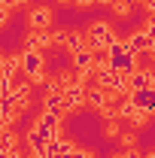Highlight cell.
Returning a JSON list of instances; mask_svg holds the SVG:
<instances>
[{
  "instance_id": "cell-12",
  "label": "cell",
  "mask_w": 155,
  "mask_h": 158,
  "mask_svg": "<svg viewBox=\"0 0 155 158\" xmlns=\"http://www.w3.org/2000/svg\"><path fill=\"white\" fill-rule=\"evenodd\" d=\"M27 143H31L34 155H43V149H46V143H49V140H46V137L37 131V128H34V131H27Z\"/></svg>"
},
{
  "instance_id": "cell-5",
  "label": "cell",
  "mask_w": 155,
  "mask_h": 158,
  "mask_svg": "<svg viewBox=\"0 0 155 158\" xmlns=\"http://www.w3.org/2000/svg\"><path fill=\"white\" fill-rule=\"evenodd\" d=\"M131 106H137L140 113H152L155 110V88H140V91H131Z\"/></svg>"
},
{
  "instance_id": "cell-9",
  "label": "cell",
  "mask_w": 155,
  "mask_h": 158,
  "mask_svg": "<svg viewBox=\"0 0 155 158\" xmlns=\"http://www.w3.org/2000/svg\"><path fill=\"white\" fill-rule=\"evenodd\" d=\"M31 27H34V31H46V27H49V21H52V12H49V9H46V6H37V9H34V12H31Z\"/></svg>"
},
{
  "instance_id": "cell-2",
  "label": "cell",
  "mask_w": 155,
  "mask_h": 158,
  "mask_svg": "<svg viewBox=\"0 0 155 158\" xmlns=\"http://www.w3.org/2000/svg\"><path fill=\"white\" fill-rule=\"evenodd\" d=\"M97 82H100L103 91H113V94H125L128 91V76L119 73V70H113V67L97 70Z\"/></svg>"
},
{
  "instance_id": "cell-15",
  "label": "cell",
  "mask_w": 155,
  "mask_h": 158,
  "mask_svg": "<svg viewBox=\"0 0 155 158\" xmlns=\"http://www.w3.org/2000/svg\"><path fill=\"white\" fill-rule=\"evenodd\" d=\"M143 9H146V12H152V9H155V0H143Z\"/></svg>"
},
{
  "instance_id": "cell-4",
  "label": "cell",
  "mask_w": 155,
  "mask_h": 158,
  "mask_svg": "<svg viewBox=\"0 0 155 158\" xmlns=\"http://www.w3.org/2000/svg\"><path fill=\"white\" fill-rule=\"evenodd\" d=\"M125 46H128V52H134V55H140V52H152L155 37L146 34V31H137V34H131V40H125Z\"/></svg>"
},
{
  "instance_id": "cell-3",
  "label": "cell",
  "mask_w": 155,
  "mask_h": 158,
  "mask_svg": "<svg viewBox=\"0 0 155 158\" xmlns=\"http://www.w3.org/2000/svg\"><path fill=\"white\" fill-rule=\"evenodd\" d=\"M113 40H116V34H113L110 24H103V21L91 24V31H88V46H91V52H94V49H107Z\"/></svg>"
},
{
  "instance_id": "cell-11",
  "label": "cell",
  "mask_w": 155,
  "mask_h": 158,
  "mask_svg": "<svg viewBox=\"0 0 155 158\" xmlns=\"http://www.w3.org/2000/svg\"><path fill=\"white\" fill-rule=\"evenodd\" d=\"M46 113H64V98H61V91H49V98H46Z\"/></svg>"
},
{
  "instance_id": "cell-1",
  "label": "cell",
  "mask_w": 155,
  "mask_h": 158,
  "mask_svg": "<svg viewBox=\"0 0 155 158\" xmlns=\"http://www.w3.org/2000/svg\"><path fill=\"white\" fill-rule=\"evenodd\" d=\"M19 67L27 73V79H34V82H43L46 73H43V67H46V55L37 52V49H24L19 55Z\"/></svg>"
},
{
  "instance_id": "cell-14",
  "label": "cell",
  "mask_w": 155,
  "mask_h": 158,
  "mask_svg": "<svg viewBox=\"0 0 155 158\" xmlns=\"http://www.w3.org/2000/svg\"><path fill=\"white\" fill-rule=\"evenodd\" d=\"M15 3H24V0H0V6H6V9H9V6H15Z\"/></svg>"
},
{
  "instance_id": "cell-10",
  "label": "cell",
  "mask_w": 155,
  "mask_h": 158,
  "mask_svg": "<svg viewBox=\"0 0 155 158\" xmlns=\"http://www.w3.org/2000/svg\"><path fill=\"white\" fill-rule=\"evenodd\" d=\"M73 67H76L79 73H91V70H94V67H91V49L73 52Z\"/></svg>"
},
{
  "instance_id": "cell-18",
  "label": "cell",
  "mask_w": 155,
  "mask_h": 158,
  "mask_svg": "<svg viewBox=\"0 0 155 158\" xmlns=\"http://www.w3.org/2000/svg\"><path fill=\"white\" fill-rule=\"evenodd\" d=\"M0 64H3V55H0Z\"/></svg>"
},
{
  "instance_id": "cell-16",
  "label": "cell",
  "mask_w": 155,
  "mask_h": 158,
  "mask_svg": "<svg viewBox=\"0 0 155 158\" xmlns=\"http://www.w3.org/2000/svg\"><path fill=\"white\" fill-rule=\"evenodd\" d=\"M6 12H9V9H6V6H0V24L6 21Z\"/></svg>"
},
{
  "instance_id": "cell-13",
  "label": "cell",
  "mask_w": 155,
  "mask_h": 158,
  "mask_svg": "<svg viewBox=\"0 0 155 158\" xmlns=\"http://www.w3.org/2000/svg\"><path fill=\"white\" fill-rule=\"evenodd\" d=\"M64 43H67V49H70V52H79V49H85V40L79 37V34H70Z\"/></svg>"
},
{
  "instance_id": "cell-8",
  "label": "cell",
  "mask_w": 155,
  "mask_h": 158,
  "mask_svg": "<svg viewBox=\"0 0 155 158\" xmlns=\"http://www.w3.org/2000/svg\"><path fill=\"white\" fill-rule=\"evenodd\" d=\"M128 88L131 91H140V88H155V82H152V70H131L128 73Z\"/></svg>"
},
{
  "instance_id": "cell-17",
  "label": "cell",
  "mask_w": 155,
  "mask_h": 158,
  "mask_svg": "<svg viewBox=\"0 0 155 158\" xmlns=\"http://www.w3.org/2000/svg\"><path fill=\"white\" fill-rule=\"evenodd\" d=\"M31 158H43V155H31Z\"/></svg>"
},
{
  "instance_id": "cell-7",
  "label": "cell",
  "mask_w": 155,
  "mask_h": 158,
  "mask_svg": "<svg viewBox=\"0 0 155 158\" xmlns=\"http://www.w3.org/2000/svg\"><path fill=\"white\" fill-rule=\"evenodd\" d=\"M58 128H61V116L58 113H43V118H40L37 131L43 134L46 140H55L58 137Z\"/></svg>"
},
{
  "instance_id": "cell-6",
  "label": "cell",
  "mask_w": 155,
  "mask_h": 158,
  "mask_svg": "<svg viewBox=\"0 0 155 158\" xmlns=\"http://www.w3.org/2000/svg\"><path fill=\"white\" fill-rule=\"evenodd\" d=\"M61 98H64V110H76V106L85 103V85L76 82V85L64 88V91H61Z\"/></svg>"
}]
</instances>
